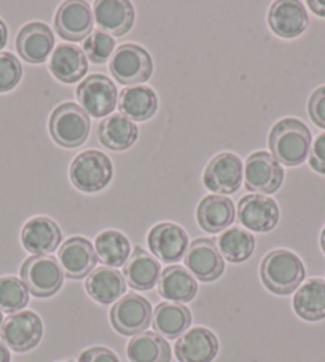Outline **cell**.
Returning <instances> with one entry per match:
<instances>
[{
	"label": "cell",
	"mask_w": 325,
	"mask_h": 362,
	"mask_svg": "<svg viewBox=\"0 0 325 362\" xmlns=\"http://www.w3.org/2000/svg\"><path fill=\"white\" fill-rule=\"evenodd\" d=\"M312 136L309 128L297 118H283L270 131L273 157L285 166H298L309 155Z\"/></svg>",
	"instance_id": "cell-1"
},
{
	"label": "cell",
	"mask_w": 325,
	"mask_h": 362,
	"mask_svg": "<svg viewBox=\"0 0 325 362\" xmlns=\"http://www.w3.org/2000/svg\"><path fill=\"white\" fill-rule=\"evenodd\" d=\"M305 265L297 254L287 249L271 251L261 260L260 278L265 287L276 296H289L305 279Z\"/></svg>",
	"instance_id": "cell-2"
},
{
	"label": "cell",
	"mask_w": 325,
	"mask_h": 362,
	"mask_svg": "<svg viewBox=\"0 0 325 362\" xmlns=\"http://www.w3.org/2000/svg\"><path fill=\"white\" fill-rule=\"evenodd\" d=\"M91 122L86 112L75 103L58 105L49 117V134L58 146L77 148L88 139Z\"/></svg>",
	"instance_id": "cell-3"
},
{
	"label": "cell",
	"mask_w": 325,
	"mask_h": 362,
	"mask_svg": "<svg viewBox=\"0 0 325 362\" xmlns=\"http://www.w3.org/2000/svg\"><path fill=\"white\" fill-rule=\"evenodd\" d=\"M109 69L120 85L139 86L150 80L153 74L152 56L146 48L136 43H123L112 54Z\"/></svg>",
	"instance_id": "cell-4"
},
{
	"label": "cell",
	"mask_w": 325,
	"mask_h": 362,
	"mask_svg": "<svg viewBox=\"0 0 325 362\" xmlns=\"http://www.w3.org/2000/svg\"><path fill=\"white\" fill-rule=\"evenodd\" d=\"M114 177V165L107 155L86 151L75 157L69 168V179L80 192L95 193L105 189Z\"/></svg>",
	"instance_id": "cell-5"
},
{
	"label": "cell",
	"mask_w": 325,
	"mask_h": 362,
	"mask_svg": "<svg viewBox=\"0 0 325 362\" xmlns=\"http://www.w3.org/2000/svg\"><path fill=\"white\" fill-rule=\"evenodd\" d=\"M20 273L28 291L39 298L54 296L64 283V272L52 255H32L24 260Z\"/></svg>",
	"instance_id": "cell-6"
},
{
	"label": "cell",
	"mask_w": 325,
	"mask_h": 362,
	"mask_svg": "<svg viewBox=\"0 0 325 362\" xmlns=\"http://www.w3.org/2000/svg\"><path fill=\"white\" fill-rule=\"evenodd\" d=\"M283 182L284 170L271 153L255 152L249 155L244 163V184L247 190L271 195L280 189Z\"/></svg>",
	"instance_id": "cell-7"
},
{
	"label": "cell",
	"mask_w": 325,
	"mask_h": 362,
	"mask_svg": "<svg viewBox=\"0 0 325 362\" xmlns=\"http://www.w3.org/2000/svg\"><path fill=\"white\" fill-rule=\"evenodd\" d=\"M43 335V324L34 311H20L10 315L0 327L5 346L16 353H28L39 345Z\"/></svg>",
	"instance_id": "cell-8"
},
{
	"label": "cell",
	"mask_w": 325,
	"mask_h": 362,
	"mask_svg": "<svg viewBox=\"0 0 325 362\" xmlns=\"http://www.w3.org/2000/svg\"><path fill=\"white\" fill-rule=\"evenodd\" d=\"M77 99L86 114L102 118L115 110L118 91L109 77L102 74H93L77 86Z\"/></svg>",
	"instance_id": "cell-9"
},
{
	"label": "cell",
	"mask_w": 325,
	"mask_h": 362,
	"mask_svg": "<svg viewBox=\"0 0 325 362\" xmlns=\"http://www.w3.org/2000/svg\"><path fill=\"white\" fill-rule=\"evenodd\" d=\"M152 305L141 296L126 294L122 297L110 311V322L118 334L139 335L152 322Z\"/></svg>",
	"instance_id": "cell-10"
},
{
	"label": "cell",
	"mask_w": 325,
	"mask_h": 362,
	"mask_svg": "<svg viewBox=\"0 0 325 362\" xmlns=\"http://www.w3.org/2000/svg\"><path fill=\"white\" fill-rule=\"evenodd\" d=\"M244 166L241 158L231 152L215 155L203 174L204 187L220 195H233L242 184Z\"/></svg>",
	"instance_id": "cell-11"
},
{
	"label": "cell",
	"mask_w": 325,
	"mask_h": 362,
	"mask_svg": "<svg viewBox=\"0 0 325 362\" xmlns=\"http://www.w3.org/2000/svg\"><path fill=\"white\" fill-rule=\"evenodd\" d=\"M95 16L88 2L67 0L61 4L54 15V30L61 39L69 42H81L93 33Z\"/></svg>",
	"instance_id": "cell-12"
},
{
	"label": "cell",
	"mask_w": 325,
	"mask_h": 362,
	"mask_svg": "<svg viewBox=\"0 0 325 362\" xmlns=\"http://www.w3.org/2000/svg\"><path fill=\"white\" fill-rule=\"evenodd\" d=\"M280 211L273 198L265 195H246L237 204V221L255 233H266L278 227Z\"/></svg>",
	"instance_id": "cell-13"
},
{
	"label": "cell",
	"mask_w": 325,
	"mask_h": 362,
	"mask_svg": "<svg viewBox=\"0 0 325 362\" xmlns=\"http://www.w3.org/2000/svg\"><path fill=\"white\" fill-rule=\"evenodd\" d=\"M150 251L165 264H177L189 251V235L172 222H161L150 230L147 236Z\"/></svg>",
	"instance_id": "cell-14"
},
{
	"label": "cell",
	"mask_w": 325,
	"mask_h": 362,
	"mask_svg": "<svg viewBox=\"0 0 325 362\" xmlns=\"http://www.w3.org/2000/svg\"><path fill=\"white\" fill-rule=\"evenodd\" d=\"M309 24L308 11L298 0H278L268 11V26L280 39H295Z\"/></svg>",
	"instance_id": "cell-15"
},
{
	"label": "cell",
	"mask_w": 325,
	"mask_h": 362,
	"mask_svg": "<svg viewBox=\"0 0 325 362\" xmlns=\"http://www.w3.org/2000/svg\"><path fill=\"white\" fill-rule=\"evenodd\" d=\"M185 265L189 272L203 283L218 279L225 270V260L218 252L214 240H195L185 255Z\"/></svg>",
	"instance_id": "cell-16"
},
{
	"label": "cell",
	"mask_w": 325,
	"mask_h": 362,
	"mask_svg": "<svg viewBox=\"0 0 325 362\" xmlns=\"http://www.w3.org/2000/svg\"><path fill=\"white\" fill-rule=\"evenodd\" d=\"M59 265L64 272V276L71 279H83L95 270L98 255L95 246L83 236H72L58 252Z\"/></svg>",
	"instance_id": "cell-17"
},
{
	"label": "cell",
	"mask_w": 325,
	"mask_h": 362,
	"mask_svg": "<svg viewBox=\"0 0 325 362\" xmlns=\"http://www.w3.org/2000/svg\"><path fill=\"white\" fill-rule=\"evenodd\" d=\"M54 48V35L45 23L34 21L24 26L16 35V52L30 64H42Z\"/></svg>",
	"instance_id": "cell-18"
},
{
	"label": "cell",
	"mask_w": 325,
	"mask_h": 362,
	"mask_svg": "<svg viewBox=\"0 0 325 362\" xmlns=\"http://www.w3.org/2000/svg\"><path fill=\"white\" fill-rule=\"evenodd\" d=\"M93 16L102 33L112 37L128 34L134 24V7L128 0H98Z\"/></svg>",
	"instance_id": "cell-19"
},
{
	"label": "cell",
	"mask_w": 325,
	"mask_h": 362,
	"mask_svg": "<svg viewBox=\"0 0 325 362\" xmlns=\"http://www.w3.org/2000/svg\"><path fill=\"white\" fill-rule=\"evenodd\" d=\"M62 233L58 223L48 217H34L21 230V243L28 252L48 255L61 245Z\"/></svg>",
	"instance_id": "cell-20"
},
{
	"label": "cell",
	"mask_w": 325,
	"mask_h": 362,
	"mask_svg": "<svg viewBox=\"0 0 325 362\" xmlns=\"http://www.w3.org/2000/svg\"><path fill=\"white\" fill-rule=\"evenodd\" d=\"M217 354V335L206 327L190 329L176 341V356L180 362H212Z\"/></svg>",
	"instance_id": "cell-21"
},
{
	"label": "cell",
	"mask_w": 325,
	"mask_h": 362,
	"mask_svg": "<svg viewBox=\"0 0 325 362\" xmlns=\"http://www.w3.org/2000/svg\"><path fill=\"white\" fill-rule=\"evenodd\" d=\"M49 72L62 83H77L88 72V59L81 48L71 43H61L54 48L49 59Z\"/></svg>",
	"instance_id": "cell-22"
},
{
	"label": "cell",
	"mask_w": 325,
	"mask_h": 362,
	"mask_svg": "<svg viewBox=\"0 0 325 362\" xmlns=\"http://www.w3.org/2000/svg\"><path fill=\"white\" fill-rule=\"evenodd\" d=\"M235 203L222 195H208L196 209L199 227L208 233H220L235 222Z\"/></svg>",
	"instance_id": "cell-23"
},
{
	"label": "cell",
	"mask_w": 325,
	"mask_h": 362,
	"mask_svg": "<svg viewBox=\"0 0 325 362\" xmlns=\"http://www.w3.org/2000/svg\"><path fill=\"white\" fill-rule=\"evenodd\" d=\"M123 267L124 281L136 291L153 289L161 276L158 260L153 259L142 247H136Z\"/></svg>",
	"instance_id": "cell-24"
},
{
	"label": "cell",
	"mask_w": 325,
	"mask_h": 362,
	"mask_svg": "<svg viewBox=\"0 0 325 362\" xmlns=\"http://www.w3.org/2000/svg\"><path fill=\"white\" fill-rule=\"evenodd\" d=\"M85 289L95 302L109 305L112 302H117L118 298L124 296L126 281H124L123 274L114 270V268L99 267L88 274Z\"/></svg>",
	"instance_id": "cell-25"
},
{
	"label": "cell",
	"mask_w": 325,
	"mask_h": 362,
	"mask_svg": "<svg viewBox=\"0 0 325 362\" xmlns=\"http://www.w3.org/2000/svg\"><path fill=\"white\" fill-rule=\"evenodd\" d=\"M139 136L137 124L122 114H112L98 127V139L104 147L115 152L128 151Z\"/></svg>",
	"instance_id": "cell-26"
},
{
	"label": "cell",
	"mask_w": 325,
	"mask_h": 362,
	"mask_svg": "<svg viewBox=\"0 0 325 362\" xmlns=\"http://www.w3.org/2000/svg\"><path fill=\"white\" fill-rule=\"evenodd\" d=\"M158 292L162 298L176 303H187L195 298L198 283L187 268L180 265L167 267L158 279Z\"/></svg>",
	"instance_id": "cell-27"
},
{
	"label": "cell",
	"mask_w": 325,
	"mask_h": 362,
	"mask_svg": "<svg viewBox=\"0 0 325 362\" xmlns=\"http://www.w3.org/2000/svg\"><path fill=\"white\" fill-rule=\"evenodd\" d=\"M118 110L131 122H147L158 110V98L148 86H129L120 93Z\"/></svg>",
	"instance_id": "cell-28"
},
{
	"label": "cell",
	"mask_w": 325,
	"mask_h": 362,
	"mask_svg": "<svg viewBox=\"0 0 325 362\" xmlns=\"http://www.w3.org/2000/svg\"><path fill=\"white\" fill-rule=\"evenodd\" d=\"M152 324L156 334L176 340L190 327L191 311L182 303L162 302L155 308Z\"/></svg>",
	"instance_id": "cell-29"
},
{
	"label": "cell",
	"mask_w": 325,
	"mask_h": 362,
	"mask_svg": "<svg viewBox=\"0 0 325 362\" xmlns=\"http://www.w3.org/2000/svg\"><path fill=\"white\" fill-rule=\"evenodd\" d=\"M293 310L305 321L325 320V281L319 278L306 281L293 297Z\"/></svg>",
	"instance_id": "cell-30"
},
{
	"label": "cell",
	"mask_w": 325,
	"mask_h": 362,
	"mask_svg": "<svg viewBox=\"0 0 325 362\" xmlns=\"http://www.w3.org/2000/svg\"><path fill=\"white\" fill-rule=\"evenodd\" d=\"M128 359L131 362H171V346L156 332L134 335L128 343Z\"/></svg>",
	"instance_id": "cell-31"
},
{
	"label": "cell",
	"mask_w": 325,
	"mask_h": 362,
	"mask_svg": "<svg viewBox=\"0 0 325 362\" xmlns=\"http://www.w3.org/2000/svg\"><path fill=\"white\" fill-rule=\"evenodd\" d=\"M217 249L222 254L223 259H227L230 264H241L251 259L255 251V238L252 233L246 232L240 227H231L218 236Z\"/></svg>",
	"instance_id": "cell-32"
},
{
	"label": "cell",
	"mask_w": 325,
	"mask_h": 362,
	"mask_svg": "<svg viewBox=\"0 0 325 362\" xmlns=\"http://www.w3.org/2000/svg\"><path fill=\"white\" fill-rule=\"evenodd\" d=\"M95 251L98 259L104 265L118 268L126 264L131 255L129 240L118 230H104L98 235L95 243Z\"/></svg>",
	"instance_id": "cell-33"
},
{
	"label": "cell",
	"mask_w": 325,
	"mask_h": 362,
	"mask_svg": "<svg viewBox=\"0 0 325 362\" xmlns=\"http://www.w3.org/2000/svg\"><path fill=\"white\" fill-rule=\"evenodd\" d=\"M29 303V291L26 284L16 276L0 278V311L4 313H20Z\"/></svg>",
	"instance_id": "cell-34"
},
{
	"label": "cell",
	"mask_w": 325,
	"mask_h": 362,
	"mask_svg": "<svg viewBox=\"0 0 325 362\" xmlns=\"http://www.w3.org/2000/svg\"><path fill=\"white\" fill-rule=\"evenodd\" d=\"M115 47L114 37L102 33V30H95L83 42V53L95 64H104L112 58Z\"/></svg>",
	"instance_id": "cell-35"
},
{
	"label": "cell",
	"mask_w": 325,
	"mask_h": 362,
	"mask_svg": "<svg viewBox=\"0 0 325 362\" xmlns=\"http://www.w3.org/2000/svg\"><path fill=\"white\" fill-rule=\"evenodd\" d=\"M23 66L13 53L0 52V93L16 88L21 82Z\"/></svg>",
	"instance_id": "cell-36"
},
{
	"label": "cell",
	"mask_w": 325,
	"mask_h": 362,
	"mask_svg": "<svg viewBox=\"0 0 325 362\" xmlns=\"http://www.w3.org/2000/svg\"><path fill=\"white\" fill-rule=\"evenodd\" d=\"M308 114L312 123H316L319 128L325 129V85L317 88L309 96Z\"/></svg>",
	"instance_id": "cell-37"
},
{
	"label": "cell",
	"mask_w": 325,
	"mask_h": 362,
	"mask_svg": "<svg viewBox=\"0 0 325 362\" xmlns=\"http://www.w3.org/2000/svg\"><path fill=\"white\" fill-rule=\"evenodd\" d=\"M309 165L312 170L325 176V133L319 134L309 153Z\"/></svg>",
	"instance_id": "cell-38"
},
{
	"label": "cell",
	"mask_w": 325,
	"mask_h": 362,
	"mask_svg": "<svg viewBox=\"0 0 325 362\" xmlns=\"http://www.w3.org/2000/svg\"><path fill=\"white\" fill-rule=\"evenodd\" d=\"M78 362H120V359L109 348L93 346L80 354Z\"/></svg>",
	"instance_id": "cell-39"
},
{
	"label": "cell",
	"mask_w": 325,
	"mask_h": 362,
	"mask_svg": "<svg viewBox=\"0 0 325 362\" xmlns=\"http://www.w3.org/2000/svg\"><path fill=\"white\" fill-rule=\"evenodd\" d=\"M308 7L314 15L325 18V0H308Z\"/></svg>",
	"instance_id": "cell-40"
},
{
	"label": "cell",
	"mask_w": 325,
	"mask_h": 362,
	"mask_svg": "<svg viewBox=\"0 0 325 362\" xmlns=\"http://www.w3.org/2000/svg\"><path fill=\"white\" fill-rule=\"evenodd\" d=\"M7 40H8L7 24H5L2 20H0V49H2L5 45H7Z\"/></svg>",
	"instance_id": "cell-41"
},
{
	"label": "cell",
	"mask_w": 325,
	"mask_h": 362,
	"mask_svg": "<svg viewBox=\"0 0 325 362\" xmlns=\"http://www.w3.org/2000/svg\"><path fill=\"white\" fill-rule=\"evenodd\" d=\"M11 356H10V351L8 348L5 346V343L0 340V362H10Z\"/></svg>",
	"instance_id": "cell-42"
},
{
	"label": "cell",
	"mask_w": 325,
	"mask_h": 362,
	"mask_svg": "<svg viewBox=\"0 0 325 362\" xmlns=\"http://www.w3.org/2000/svg\"><path fill=\"white\" fill-rule=\"evenodd\" d=\"M321 247H322V252L325 254V227L321 233Z\"/></svg>",
	"instance_id": "cell-43"
},
{
	"label": "cell",
	"mask_w": 325,
	"mask_h": 362,
	"mask_svg": "<svg viewBox=\"0 0 325 362\" xmlns=\"http://www.w3.org/2000/svg\"><path fill=\"white\" fill-rule=\"evenodd\" d=\"M0 327H2V313H0Z\"/></svg>",
	"instance_id": "cell-44"
}]
</instances>
